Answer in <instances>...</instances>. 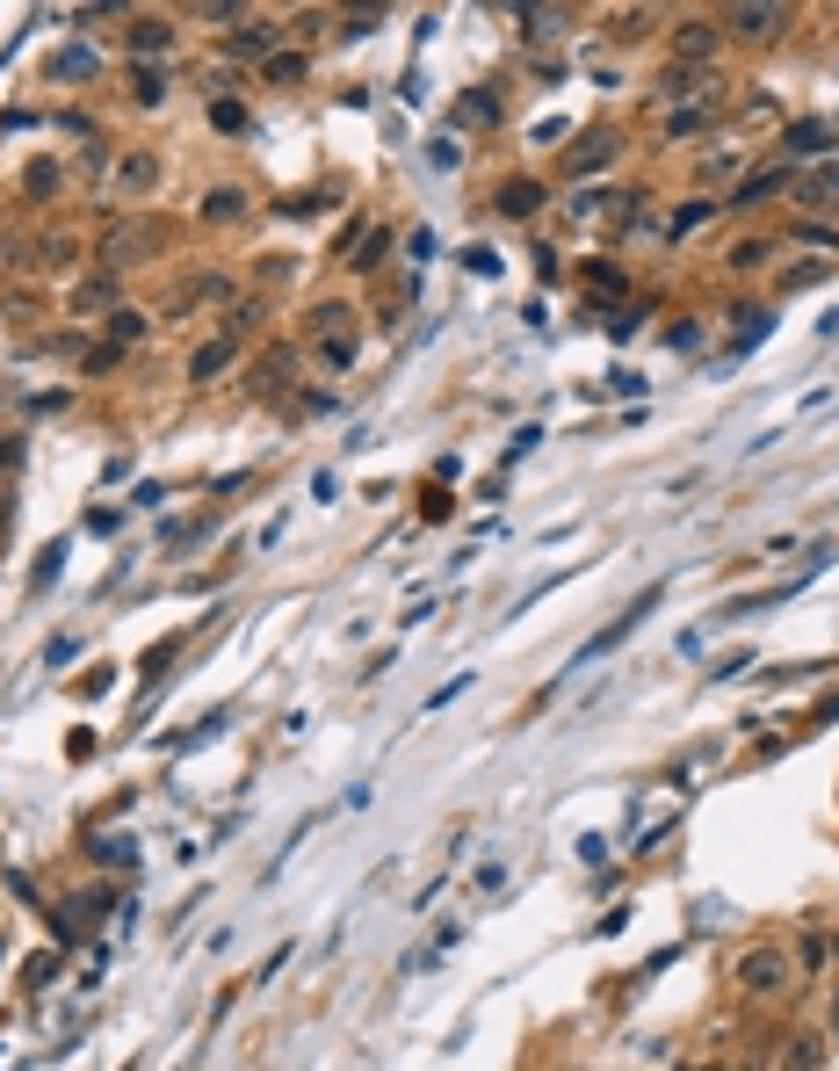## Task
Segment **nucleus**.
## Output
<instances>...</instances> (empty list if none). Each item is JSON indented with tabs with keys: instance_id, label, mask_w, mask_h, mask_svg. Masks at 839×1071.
I'll return each mask as SVG.
<instances>
[{
	"instance_id": "5",
	"label": "nucleus",
	"mask_w": 839,
	"mask_h": 1071,
	"mask_svg": "<svg viewBox=\"0 0 839 1071\" xmlns=\"http://www.w3.org/2000/svg\"><path fill=\"white\" fill-rule=\"evenodd\" d=\"M673 44H680V58H702V51H717V29H709V22H680Z\"/></svg>"
},
{
	"instance_id": "1",
	"label": "nucleus",
	"mask_w": 839,
	"mask_h": 1071,
	"mask_svg": "<svg viewBox=\"0 0 839 1071\" xmlns=\"http://www.w3.org/2000/svg\"><path fill=\"white\" fill-rule=\"evenodd\" d=\"M651 608H659V594H644V601H630V608H623V616H615V623H608V630L594 637V645H586V666H594L601 652H615V645H623V637H630V630H637V623L651 616Z\"/></svg>"
},
{
	"instance_id": "9",
	"label": "nucleus",
	"mask_w": 839,
	"mask_h": 1071,
	"mask_svg": "<svg viewBox=\"0 0 839 1071\" xmlns=\"http://www.w3.org/2000/svg\"><path fill=\"white\" fill-rule=\"evenodd\" d=\"M463 116H471V124H492V116H500V102H492V95H471V102H463Z\"/></svg>"
},
{
	"instance_id": "2",
	"label": "nucleus",
	"mask_w": 839,
	"mask_h": 1071,
	"mask_svg": "<svg viewBox=\"0 0 839 1071\" xmlns=\"http://www.w3.org/2000/svg\"><path fill=\"white\" fill-rule=\"evenodd\" d=\"M738 977H745L753 992H774V985L789 977V963H782V948H753V956L738 963Z\"/></svg>"
},
{
	"instance_id": "13",
	"label": "nucleus",
	"mask_w": 839,
	"mask_h": 1071,
	"mask_svg": "<svg viewBox=\"0 0 839 1071\" xmlns=\"http://www.w3.org/2000/svg\"><path fill=\"white\" fill-rule=\"evenodd\" d=\"M709 1071H717V1064H709Z\"/></svg>"
},
{
	"instance_id": "8",
	"label": "nucleus",
	"mask_w": 839,
	"mask_h": 1071,
	"mask_svg": "<svg viewBox=\"0 0 839 1071\" xmlns=\"http://www.w3.org/2000/svg\"><path fill=\"white\" fill-rule=\"evenodd\" d=\"M131 44L138 51H167V22H131Z\"/></svg>"
},
{
	"instance_id": "12",
	"label": "nucleus",
	"mask_w": 839,
	"mask_h": 1071,
	"mask_svg": "<svg viewBox=\"0 0 839 1071\" xmlns=\"http://www.w3.org/2000/svg\"><path fill=\"white\" fill-rule=\"evenodd\" d=\"M8 514H15V500H8V493H0V529H8Z\"/></svg>"
},
{
	"instance_id": "6",
	"label": "nucleus",
	"mask_w": 839,
	"mask_h": 1071,
	"mask_svg": "<svg viewBox=\"0 0 839 1071\" xmlns=\"http://www.w3.org/2000/svg\"><path fill=\"white\" fill-rule=\"evenodd\" d=\"M268 51V22H246V29H232V58H261Z\"/></svg>"
},
{
	"instance_id": "11",
	"label": "nucleus",
	"mask_w": 839,
	"mask_h": 1071,
	"mask_svg": "<svg viewBox=\"0 0 839 1071\" xmlns=\"http://www.w3.org/2000/svg\"><path fill=\"white\" fill-rule=\"evenodd\" d=\"M102 862H138V847H123V840H95Z\"/></svg>"
},
{
	"instance_id": "7",
	"label": "nucleus",
	"mask_w": 839,
	"mask_h": 1071,
	"mask_svg": "<svg viewBox=\"0 0 839 1071\" xmlns=\"http://www.w3.org/2000/svg\"><path fill=\"white\" fill-rule=\"evenodd\" d=\"M536 203H543V196L528 189V181H507V189H500V210H507V218H528Z\"/></svg>"
},
{
	"instance_id": "10",
	"label": "nucleus",
	"mask_w": 839,
	"mask_h": 1071,
	"mask_svg": "<svg viewBox=\"0 0 839 1071\" xmlns=\"http://www.w3.org/2000/svg\"><path fill=\"white\" fill-rule=\"evenodd\" d=\"M109 326H116V341H138V333H145V319H138V312H116Z\"/></svg>"
},
{
	"instance_id": "3",
	"label": "nucleus",
	"mask_w": 839,
	"mask_h": 1071,
	"mask_svg": "<svg viewBox=\"0 0 839 1071\" xmlns=\"http://www.w3.org/2000/svg\"><path fill=\"white\" fill-rule=\"evenodd\" d=\"M232 348H239V333H217V341H203L196 362H189V377H217V370L232 362Z\"/></svg>"
},
{
	"instance_id": "4",
	"label": "nucleus",
	"mask_w": 839,
	"mask_h": 1071,
	"mask_svg": "<svg viewBox=\"0 0 839 1071\" xmlns=\"http://www.w3.org/2000/svg\"><path fill=\"white\" fill-rule=\"evenodd\" d=\"M782 22H789L782 8H738V15H731V29H745V37H774Z\"/></svg>"
}]
</instances>
